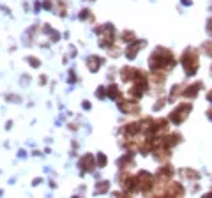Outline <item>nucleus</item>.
<instances>
[{
  "label": "nucleus",
  "instance_id": "16",
  "mask_svg": "<svg viewBox=\"0 0 212 198\" xmlns=\"http://www.w3.org/2000/svg\"><path fill=\"white\" fill-rule=\"evenodd\" d=\"M81 106H83V108H85V110H90V103H88V101H83V105H81Z\"/></svg>",
  "mask_w": 212,
  "mask_h": 198
},
{
  "label": "nucleus",
  "instance_id": "7",
  "mask_svg": "<svg viewBox=\"0 0 212 198\" xmlns=\"http://www.w3.org/2000/svg\"><path fill=\"white\" fill-rule=\"evenodd\" d=\"M141 46H143V41H138L136 44H131V46L126 50L127 58H134V57H136V53H138V50H140Z\"/></svg>",
  "mask_w": 212,
  "mask_h": 198
},
{
  "label": "nucleus",
  "instance_id": "11",
  "mask_svg": "<svg viewBox=\"0 0 212 198\" xmlns=\"http://www.w3.org/2000/svg\"><path fill=\"white\" fill-rule=\"evenodd\" d=\"M96 96H97L99 99H104L106 96H108V90H106V87H99L97 90H96Z\"/></svg>",
  "mask_w": 212,
  "mask_h": 198
},
{
  "label": "nucleus",
  "instance_id": "1",
  "mask_svg": "<svg viewBox=\"0 0 212 198\" xmlns=\"http://www.w3.org/2000/svg\"><path fill=\"white\" fill-rule=\"evenodd\" d=\"M168 62H171V53H170L168 50H163V48L155 50L154 53H152V57H150V60H148L150 67H152L154 71L163 69Z\"/></svg>",
  "mask_w": 212,
  "mask_h": 198
},
{
  "label": "nucleus",
  "instance_id": "8",
  "mask_svg": "<svg viewBox=\"0 0 212 198\" xmlns=\"http://www.w3.org/2000/svg\"><path fill=\"white\" fill-rule=\"evenodd\" d=\"M106 90H108V96H110L112 99H122V94H119V90H117V85L108 87Z\"/></svg>",
  "mask_w": 212,
  "mask_h": 198
},
{
  "label": "nucleus",
  "instance_id": "5",
  "mask_svg": "<svg viewBox=\"0 0 212 198\" xmlns=\"http://www.w3.org/2000/svg\"><path fill=\"white\" fill-rule=\"evenodd\" d=\"M119 108L124 113H136L138 112V106L134 105V103H127V101H122V99H120V103H119Z\"/></svg>",
  "mask_w": 212,
  "mask_h": 198
},
{
  "label": "nucleus",
  "instance_id": "3",
  "mask_svg": "<svg viewBox=\"0 0 212 198\" xmlns=\"http://www.w3.org/2000/svg\"><path fill=\"white\" fill-rule=\"evenodd\" d=\"M96 166V161H94V156L92 154H85L81 159H80V168H81V173L85 172H92Z\"/></svg>",
  "mask_w": 212,
  "mask_h": 198
},
{
  "label": "nucleus",
  "instance_id": "14",
  "mask_svg": "<svg viewBox=\"0 0 212 198\" xmlns=\"http://www.w3.org/2000/svg\"><path fill=\"white\" fill-rule=\"evenodd\" d=\"M88 16H90V11H88V9H83V11L80 13V20H87Z\"/></svg>",
  "mask_w": 212,
  "mask_h": 198
},
{
  "label": "nucleus",
  "instance_id": "2",
  "mask_svg": "<svg viewBox=\"0 0 212 198\" xmlns=\"http://www.w3.org/2000/svg\"><path fill=\"white\" fill-rule=\"evenodd\" d=\"M182 65H184V69H186L187 74H194V71H196V67H198V57L193 50H187V51L184 53Z\"/></svg>",
  "mask_w": 212,
  "mask_h": 198
},
{
  "label": "nucleus",
  "instance_id": "9",
  "mask_svg": "<svg viewBox=\"0 0 212 198\" xmlns=\"http://www.w3.org/2000/svg\"><path fill=\"white\" fill-rule=\"evenodd\" d=\"M108 188H110V184L104 182V180H101V182L97 184V188H96V193H104V191H108Z\"/></svg>",
  "mask_w": 212,
  "mask_h": 198
},
{
  "label": "nucleus",
  "instance_id": "4",
  "mask_svg": "<svg viewBox=\"0 0 212 198\" xmlns=\"http://www.w3.org/2000/svg\"><path fill=\"white\" fill-rule=\"evenodd\" d=\"M187 110H191L189 105H180L179 108H175V112L171 113V120L173 122H182L184 119H186V115H187Z\"/></svg>",
  "mask_w": 212,
  "mask_h": 198
},
{
  "label": "nucleus",
  "instance_id": "18",
  "mask_svg": "<svg viewBox=\"0 0 212 198\" xmlns=\"http://www.w3.org/2000/svg\"><path fill=\"white\" fill-rule=\"evenodd\" d=\"M182 2H184V4H189V0H182Z\"/></svg>",
  "mask_w": 212,
  "mask_h": 198
},
{
  "label": "nucleus",
  "instance_id": "10",
  "mask_svg": "<svg viewBox=\"0 0 212 198\" xmlns=\"http://www.w3.org/2000/svg\"><path fill=\"white\" fill-rule=\"evenodd\" d=\"M122 41H126V42H131V41H134V34L133 32H122Z\"/></svg>",
  "mask_w": 212,
  "mask_h": 198
},
{
  "label": "nucleus",
  "instance_id": "13",
  "mask_svg": "<svg viewBox=\"0 0 212 198\" xmlns=\"http://www.w3.org/2000/svg\"><path fill=\"white\" fill-rule=\"evenodd\" d=\"M28 64H30L32 67H39V65H41V62H39L37 58H32V57H28Z\"/></svg>",
  "mask_w": 212,
  "mask_h": 198
},
{
  "label": "nucleus",
  "instance_id": "17",
  "mask_svg": "<svg viewBox=\"0 0 212 198\" xmlns=\"http://www.w3.org/2000/svg\"><path fill=\"white\" fill-rule=\"evenodd\" d=\"M44 9H51V2L49 0H44Z\"/></svg>",
  "mask_w": 212,
  "mask_h": 198
},
{
  "label": "nucleus",
  "instance_id": "6",
  "mask_svg": "<svg viewBox=\"0 0 212 198\" xmlns=\"http://www.w3.org/2000/svg\"><path fill=\"white\" fill-rule=\"evenodd\" d=\"M101 62H103V60H101L97 55H92V57H88V58H87V65H88V69H90L92 73H96V71L99 69Z\"/></svg>",
  "mask_w": 212,
  "mask_h": 198
},
{
  "label": "nucleus",
  "instance_id": "15",
  "mask_svg": "<svg viewBox=\"0 0 212 198\" xmlns=\"http://www.w3.org/2000/svg\"><path fill=\"white\" fill-rule=\"evenodd\" d=\"M7 101H13V103H20V99H18V96H7Z\"/></svg>",
  "mask_w": 212,
  "mask_h": 198
},
{
  "label": "nucleus",
  "instance_id": "12",
  "mask_svg": "<svg viewBox=\"0 0 212 198\" xmlns=\"http://www.w3.org/2000/svg\"><path fill=\"white\" fill-rule=\"evenodd\" d=\"M104 164H106V156L103 154V152H99V154H97V166H99V168H103Z\"/></svg>",
  "mask_w": 212,
  "mask_h": 198
}]
</instances>
